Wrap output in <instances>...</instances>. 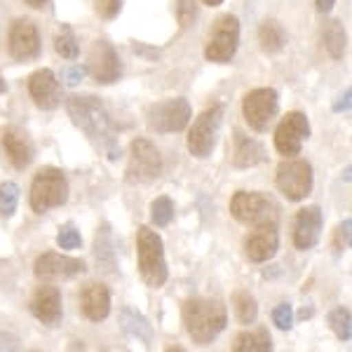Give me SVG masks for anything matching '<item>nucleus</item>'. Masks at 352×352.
I'll return each instance as SVG.
<instances>
[{
    "mask_svg": "<svg viewBox=\"0 0 352 352\" xmlns=\"http://www.w3.org/2000/svg\"><path fill=\"white\" fill-rule=\"evenodd\" d=\"M66 109H68L71 120L76 122L87 136H92L94 141H99V144L106 148V153H109L111 160H116L120 148H118V144H116L111 118L104 106H101V101L94 99V96H71Z\"/></svg>",
    "mask_w": 352,
    "mask_h": 352,
    "instance_id": "f257e3e1",
    "label": "nucleus"
},
{
    "mask_svg": "<svg viewBox=\"0 0 352 352\" xmlns=\"http://www.w3.org/2000/svg\"><path fill=\"white\" fill-rule=\"evenodd\" d=\"M184 324L197 345H207L228 324L226 305L212 298H190L184 305Z\"/></svg>",
    "mask_w": 352,
    "mask_h": 352,
    "instance_id": "f03ea898",
    "label": "nucleus"
},
{
    "mask_svg": "<svg viewBox=\"0 0 352 352\" xmlns=\"http://www.w3.org/2000/svg\"><path fill=\"white\" fill-rule=\"evenodd\" d=\"M136 247H139V272L144 282L151 289H160L167 282V263H164V249L162 240L155 230L141 226L139 237H136Z\"/></svg>",
    "mask_w": 352,
    "mask_h": 352,
    "instance_id": "7ed1b4c3",
    "label": "nucleus"
},
{
    "mask_svg": "<svg viewBox=\"0 0 352 352\" xmlns=\"http://www.w3.org/2000/svg\"><path fill=\"white\" fill-rule=\"evenodd\" d=\"M68 200V181L61 169L47 167L36 174L31 184V209L45 214L52 207H61Z\"/></svg>",
    "mask_w": 352,
    "mask_h": 352,
    "instance_id": "20e7f679",
    "label": "nucleus"
},
{
    "mask_svg": "<svg viewBox=\"0 0 352 352\" xmlns=\"http://www.w3.org/2000/svg\"><path fill=\"white\" fill-rule=\"evenodd\" d=\"M162 172V157L148 139H134L129 146V162L124 169L127 184H151Z\"/></svg>",
    "mask_w": 352,
    "mask_h": 352,
    "instance_id": "39448f33",
    "label": "nucleus"
},
{
    "mask_svg": "<svg viewBox=\"0 0 352 352\" xmlns=\"http://www.w3.org/2000/svg\"><path fill=\"white\" fill-rule=\"evenodd\" d=\"M230 214L247 226L277 223V207L261 192H235L230 200Z\"/></svg>",
    "mask_w": 352,
    "mask_h": 352,
    "instance_id": "423d86ee",
    "label": "nucleus"
},
{
    "mask_svg": "<svg viewBox=\"0 0 352 352\" xmlns=\"http://www.w3.org/2000/svg\"><path fill=\"white\" fill-rule=\"evenodd\" d=\"M190 104L184 96L176 99L160 101V104L151 106L148 109V127L155 129L157 134H172L186 129V124L190 122Z\"/></svg>",
    "mask_w": 352,
    "mask_h": 352,
    "instance_id": "0eeeda50",
    "label": "nucleus"
},
{
    "mask_svg": "<svg viewBox=\"0 0 352 352\" xmlns=\"http://www.w3.org/2000/svg\"><path fill=\"white\" fill-rule=\"evenodd\" d=\"M237 43H240V21L232 14H223L214 24L204 56L209 61H217V64H228L237 52Z\"/></svg>",
    "mask_w": 352,
    "mask_h": 352,
    "instance_id": "6e6552de",
    "label": "nucleus"
},
{
    "mask_svg": "<svg viewBox=\"0 0 352 352\" xmlns=\"http://www.w3.org/2000/svg\"><path fill=\"white\" fill-rule=\"evenodd\" d=\"M223 122V106H214V109L204 111L195 122H192L188 132V151L195 157H209L217 146V136Z\"/></svg>",
    "mask_w": 352,
    "mask_h": 352,
    "instance_id": "1a4fd4ad",
    "label": "nucleus"
},
{
    "mask_svg": "<svg viewBox=\"0 0 352 352\" xmlns=\"http://www.w3.org/2000/svg\"><path fill=\"white\" fill-rule=\"evenodd\" d=\"M277 188L292 202L305 200L312 190V167L305 160H287L277 167Z\"/></svg>",
    "mask_w": 352,
    "mask_h": 352,
    "instance_id": "9d476101",
    "label": "nucleus"
},
{
    "mask_svg": "<svg viewBox=\"0 0 352 352\" xmlns=\"http://www.w3.org/2000/svg\"><path fill=\"white\" fill-rule=\"evenodd\" d=\"M277 106H280V99H277V92L270 87H258L254 92H249L244 96V120L249 122V127L256 129V132H265L270 127L272 118L277 116Z\"/></svg>",
    "mask_w": 352,
    "mask_h": 352,
    "instance_id": "9b49d317",
    "label": "nucleus"
},
{
    "mask_svg": "<svg viewBox=\"0 0 352 352\" xmlns=\"http://www.w3.org/2000/svg\"><path fill=\"white\" fill-rule=\"evenodd\" d=\"M310 136V124L303 113H287L285 120L275 129V148L287 157H294L300 153L303 141Z\"/></svg>",
    "mask_w": 352,
    "mask_h": 352,
    "instance_id": "f8f14e48",
    "label": "nucleus"
},
{
    "mask_svg": "<svg viewBox=\"0 0 352 352\" xmlns=\"http://www.w3.org/2000/svg\"><path fill=\"white\" fill-rule=\"evenodd\" d=\"M280 247V232H277V223H265V226H254V232L247 237L244 249L247 256L254 263H265L277 254Z\"/></svg>",
    "mask_w": 352,
    "mask_h": 352,
    "instance_id": "ddd939ff",
    "label": "nucleus"
},
{
    "mask_svg": "<svg viewBox=\"0 0 352 352\" xmlns=\"http://www.w3.org/2000/svg\"><path fill=\"white\" fill-rule=\"evenodd\" d=\"M36 275L41 280H59V277H76L87 272V263L80 258H71V256H61V254H43L36 261Z\"/></svg>",
    "mask_w": 352,
    "mask_h": 352,
    "instance_id": "4468645a",
    "label": "nucleus"
},
{
    "mask_svg": "<svg viewBox=\"0 0 352 352\" xmlns=\"http://www.w3.org/2000/svg\"><path fill=\"white\" fill-rule=\"evenodd\" d=\"M89 71L96 78V82L109 85L118 80L120 76V61H118V52L111 43L96 41L89 50Z\"/></svg>",
    "mask_w": 352,
    "mask_h": 352,
    "instance_id": "2eb2a0df",
    "label": "nucleus"
},
{
    "mask_svg": "<svg viewBox=\"0 0 352 352\" xmlns=\"http://www.w3.org/2000/svg\"><path fill=\"white\" fill-rule=\"evenodd\" d=\"M28 92H31L38 109H43V111H54L56 106L61 104L59 80H56L54 73L50 71V68L36 71L31 78H28Z\"/></svg>",
    "mask_w": 352,
    "mask_h": 352,
    "instance_id": "dca6fc26",
    "label": "nucleus"
},
{
    "mask_svg": "<svg viewBox=\"0 0 352 352\" xmlns=\"http://www.w3.org/2000/svg\"><path fill=\"white\" fill-rule=\"evenodd\" d=\"M38 52H41V38L36 26L28 19H16L10 28V54L19 61H28Z\"/></svg>",
    "mask_w": 352,
    "mask_h": 352,
    "instance_id": "f3484780",
    "label": "nucleus"
},
{
    "mask_svg": "<svg viewBox=\"0 0 352 352\" xmlns=\"http://www.w3.org/2000/svg\"><path fill=\"white\" fill-rule=\"evenodd\" d=\"M322 212L320 207H305L296 214V221H294V244L300 252L305 249H312L317 242H320L322 235Z\"/></svg>",
    "mask_w": 352,
    "mask_h": 352,
    "instance_id": "a211bd4d",
    "label": "nucleus"
},
{
    "mask_svg": "<svg viewBox=\"0 0 352 352\" xmlns=\"http://www.w3.org/2000/svg\"><path fill=\"white\" fill-rule=\"evenodd\" d=\"M3 148L16 169H26L33 160V144L19 127L3 129Z\"/></svg>",
    "mask_w": 352,
    "mask_h": 352,
    "instance_id": "6ab92c4d",
    "label": "nucleus"
},
{
    "mask_svg": "<svg viewBox=\"0 0 352 352\" xmlns=\"http://www.w3.org/2000/svg\"><path fill=\"white\" fill-rule=\"evenodd\" d=\"M31 312L43 324H59L61 320V294L56 287H41L31 300Z\"/></svg>",
    "mask_w": 352,
    "mask_h": 352,
    "instance_id": "aec40b11",
    "label": "nucleus"
},
{
    "mask_svg": "<svg viewBox=\"0 0 352 352\" xmlns=\"http://www.w3.org/2000/svg\"><path fill=\"white\" fill-rule=\"evenodd\" d=\"M82 315L92 322H101L111 312V294L104 285H87L80 292Z\"/></svg>",
    "mask_w": 352,
    "mask_h": 352,
    "instance_id": "412c9836",
    "label": "nucleus"
},
{
    "mask_svg": "<svg viewBox=\"0 0 352 352\" xmlns=\"http://www.w3.org/2000/svg\"><path fill=\"white\" fill-rule=\"evenodd\" d=\"M263 160V148L258 141L249 139L242 132H235V148H232V164L240 169L254 167Z\"/></svg>",
    "mask_w": 352,
    "mask_h": 352,
    "instance_id": "4be33fe9",
    "label": "nucleus"
},
{
    "mask_svg": "<svg viewBox=\"0 0 352 352\" xmlns=\"http://www.w3.org/2000/svg\"><path fill=\"white\" fill-rule=\"evenodd\" d=\"M120 324L124 331L129 333L132 338L136 340H144L146 345H151V340H153V329L148 324V320H146L141 312H136L132 308H124L120 312Z\"/></svg>",
    "mask_w": 352,
    "mask_h": 352,
    "instance_id": "5701e85b",
    "label": "nucleus"
},
{
    "mask_svg": "<svg viewBox=\"0 0 352 352\" xmlns=\"http://www.w3.org/2000/svg\"><path fill=\"white\" fill-rule=\"evenodd\" d=\"M235 352H268L272 350V340L268 329H256V331H244L232 343Z\"/></svg>",
    "mask_w": 352,
    "mask_h": 352,
    "instance_id": "b1692460",
    "label": "nucleus"
},
{
    "mask_svg": "<svg viewBox=\"0 0 352 352\" xmlns=\"http://www.w3.org/2000/svg\"><path fill=\"white\" fill-rule=\"evenodd\" d=\"M96 263L104 272L116 270V252H113V237L109 226H101L96 232Z\"/></svg>",
    "mask_w": 352,
    "mask_h": 352,
    "instance_id": "393cba45",
    "label": "nucleus"
},
{
    "mask_svg": "<svg viewBox=\"0 0 352 352\" xmlns=\"http://www.w3.org/2000/svg\"><path fill=\"white\" fill-rule=\"evenodd\" d=\"M258 43H261V47H263V52L272 54V52H280V50L285 47L287 36L277 21H265L258 31Z\"/></svg>",
    "mask_w": 352,
    "mask_h": 352,
    "instance_id": "a878e982",
    "label": "nucleus"
},
{
    "mask_svg": "<svg viewBox=\"0 0 352 352\" xmlns=\"http://www.w3.org/2000/svg\"><path fill=\"white\" fill-rule=\"evenodd\" d=\"M232 305H235V315L242 324H254L256 322L258 308H256V300H254L249 292H237L235 298H232Z\"/></svg>",
    "mask_w": 352,
    "mask_h": 352,
    "instance_id": "bb28decb",
    "label": "nucleus"
},
{
    "mask_svg": "<svg viewBox=\"0 0 352 352\" xmlns=\"http://www.w3.org/2000/svg\"><path fill=\"white\" fill-rule=\"evenodd\" d=\"M324 45L333 59H340L345 54V31L340 26V21H331L324 28Z\"/></svg>",
    "mask_w": 352,
    "mask_h": 352,
    "instance_id": "cd10ccee",
    "label": "nucleus"
},
{
    "mask_svg": "<svg viewBox=\"0 0 352 352\" xmlns=\"http://www.w3.org/2000/svg\"><path fill=\"white\" fill-rule=\"evenodd\" d=\"M329 324H331L333 333L340 338V340H348L352 338V315L348 308H336L331 310V315H329Z\"/></svg>",
    "mask_w": 352,
    "mask_h": 352,
    "instance_id": "c85d7f7f",
    "label": "nucleus"
},
{
    "mask_svg": "<svg viewBox=\"0 0 352 352\" xmlns=\"http://www.w3.org/2000/svg\"><path fill=\"white\" fill-rule=\"evenodd\" d=\"M54 50H56V54H61L64 59H76L78 56V41L68 26H61L59 33L54 36Z\"/></svg>",
    "mask_w": 352,
    "mask_h": 352,
    "instance_id": "c756f323",
    "label": "nucleus"
},
{
    "mask_svg": "<svg viewBox=\"0 0 352 352\" xmlns=\"http://www.w3.org/2000/svg\"><path fill=\"white\" fill-rule=\"evenodd\" d=\"M151 219H153V223L160 226V228L162 226H169L174 219V202L164 195L157 197V200L151 204Z\"/></svg>",
    "mask_w": 352,
    "mask_h": 352,
    "instance_id": "7c9ffc66",
    "label": "nucleus"
},
{
    "mask_svg": "<svg viewBox=\"0 0 352 352\" xmlns=\"http://www.w3.org/2000/svg\"><path fill=\"white\" fill-rule=\"evenodd\" d=\"M16 202H19V188L12 181L0 186V214L3 217H12L16 212Z\"/></svg>",
    "mask_w": 352,
    "mask_h": 352,
    "instance_id": "2f4dec72",
    "label": "nucleus"
},
{
    "mask_svg": "<svg viewBox=\"0 0 352 352\" xmlns=\"http://www.w3.org/2000/svg\"><path fill=\"white\" fill-rule=\"evenodd\" d=\"M56 244H59L61 249H78L82 244V237L73 226H64V228L59 230V235H56Z\"/></svg>",
    "mask_w": 352,
    "mask_h": 352,
    "instance_id": "473e14b6",
    "label": "nucleus"
},
{
    "mask_svg": "<svg viewBox=\"0 0 352 352\" xmlns=\"http://www.w3.org/2000/svg\"><path fill=\"white\" fill-rule=\"evenodd\" d=\"M272 322H275L277 327L282 329V331H289L294 324V310L289 303H280L275 310H272Z\"/></svg>",
    "mask_w": 352,
    "mask_h": 352,
    "instance_id": "72a5a7b5",
    "label": "nucleus"
},
{
    "mask_svg": "<svg viewBox=\"0 0 352 352\" xmlns=\"http://www.w3.org/2000/svg\"><path fill=\"white\" fill-rule=\"evenodd\" d=\"M85 76H87V66H80V64L68 66V68H64V73H61L66 87H76V85H80Z\"/></svg>",
    "mask_w": 352,
    "mask_h": 352,
    "instance_id": "f704fd0d",
    "label": "nucleus"
},
{
    "mask_svg": "<svg viewBox=\"0 0 352 352\" xmlns=\"http://www.w3.org/2000/svg\"><path fill=\"white\" fill-rule=\"evenodd\" d=\"M350 228H352L350 219H345L343 223L338 226V230H336V252H343V249L350 247Z\"/></svg>",
    "mask_w": 352,
    "mask_h": 352,
    "instance_id": "c9c22d12",
    "label": "nucleus"
},
{
    "mask_svg": "<svg viewBox=\"0 0 352 352\" xmlns=\"http://www.w3.org/2000/svg\"><path fill=\"white\" fill-rule=\"evenodd\" d=\"M96 12L104 16V19H113V16L120 12V0H96Z\"/></svg>",
    "mask_w": 352,
    "mask_h": 352,
    "instance_id": "e433bc0d",
    "label": "nucleus"
},
{
    "mask_svg": "<svg viewBox=\"0 0 352 352\" xmlns=\"http://www.w3.org/2000/svg\"><path fill=\"white\" fill-rule=\"evenodd\" d=\"M179 16H181V21H184V24H188L192 16H195V3H192V0H181Z\"/></svg>",
    "mask_w": 352,
    "mask_h": 352,
    "instance_id": "4c0bfd02",
    "label": "nucleus"
},
{
    "mask_svg": "<svg viewBox=\"0 0 352 352\" xmlns=\"http://www.w3.org/2000/svg\"><path fill=\"white\" fill-rule=\"evenodd\" d=\"M350 99H352V92L348 89V92L340 96V101H336V104H333V111H336V113H340V111H350Z\"/></svg>",
    "mask_w": 352,
    "mask_h": 352,
    "instance_id": "58836bf2",
    "label": "nucleus"
},
{
    "mask_svg": "<svg viewBox=\"0 0 352 352\" xmlns=\"http://www.w3.org/2000/svg\"><path fill=\"white\" fill-rule=\"evenodd\" d=\"M333 3H336V0H317V10H320V12H331Z\"/></svg>",
    "mask_w": 352,
    "mask_h": 352,
    "instance_id": "ea45409f",
    "label": "nucleus"
},
{
    "mask_svg": "<svg viewBox=\"0 0 352 352\" xmlns=\"http://www.w3.org/2000/svg\"><path fill=\"white\" fill-rule=\"evenodd\" d=\"M24 3H26V5H31V8H36V10H38V8H43V5L47 3V0H24Z\"/></svg>",
    "mask_w": 352,
    "mask_h": 352,
    "instance_id": "a19ab883",
    "label": "nucleus"
},
{
    "mask_svg": "<svg viewBox=\"0 0 352 352\" xmlns=\"http://www.w3.org/2000/svg\"><path fill=\"white\" fill-rule=\"evenodd\" d=\"M204 5H212V8H217V5H221L223 0H202Z\"/></svg>",
    "mask_w": 352,
    "mask_h": 352,
    "instance_id": "79ce46f5",
    "label": "nucleus"
},
{
    "mask_svg": "<svg viewBox=\"0 0 352 352\" xmlns=\"http://www.w3.org/2000/svg\"><path fill=\"white\" fill-rule=\"evenodd\" d=\"M3 92H5V80L0 78V94H3Z\"/></svg>",
    "mask_w": 352,
    "mask_h": 352,
    "instance_id": "37998d69",
    "label": "nucleus"
}]
</instances>
